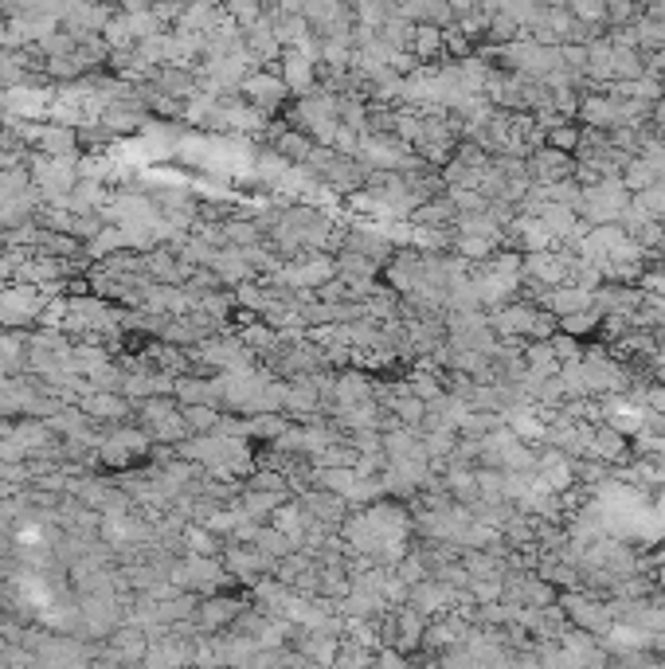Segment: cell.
I'll list each match as a JSON object with an SVG mask.
<instances>
[{"mask_svg":"<svg viewBox=\"0 0 665 669\" xmlns=\"http://www.w3.org/2000/svg\"><path fill=\"white\" fill-rule=\"evenodd\" d=\"M521 274L532 278V282H544V286H560V282H568V259H564V251L556 247H548V251H529V255H521Z\"/></svg>","mask_w":665,"mask_h":669,"instance_id":"6","label":"cell"},{"mask_svg":"<svg viewBox=\"0 0 665 669\" xmlns=\"http://www.w3.org/2000/svg\"><path fill=\"white\" fill-rule=\"evenodd\" d=\"M458 216V208H454V200L450 196H435V200H423L415 212H411V223L415 227H450Z\"/></svg>","mask_w":665,"mask_h":669,"instance_id":"12","label":"cell"},{"mask_svg":"<svg viewBox=\"0 0 665 669\" xmlns=\"http://www.w3.org/2000/svg\"><path fill=\"white\" fill-rule=\"evenodd\" d=\"M529 177L532 184H556V180L576 177V157L544 141L529 153Z\"/></svg>","mask_w":665,"mask_h":669,"instance_id":"5","label":"cell"},{"mask_svg":"<svg viewBox=\"0 0 665 669\" xmlns=\"http://www.w3.org/2000/svg\"><path fill=\"white\" fill-rule=\"evenodd\" d=\"M94 415H126V403L114 400V396H98V400L87 403Z\"/></svg>","mask_w":665,"mask_h":669,"instance_id":"21","label":"cell"},{"mask_svg":"<svg viewBox=\"0 0 665 669\" xmlns=\"http://www.w3.org/2000/svg\"><path fill=\"white\" fill-rule=\"evenodd\" d=\"M505 427V415L501 411H482V407H466V415L458 419V435L466 439H486L489 431Z\"/></svg>","mask_w":665,"mask_h":669,"instance_id":"13","label":"cell"},{"mask_svg":"<svg viewBox=\"0 0 665 669\" xmlns=\"http://www.w3.org/2000/svg\"><path fill=\"white\" fill-rule=\"evenodd\" d=\"M443 486L450 490V497H454V501H462V505H474V501L482 497L474 466H446V470H443Z\"/></svg>","mask_w":665,"mask_h":669,"instance_id":"11","label":"cell"},{"mask_svg":"<svg viewBox=\"0 0 665 669\" xmlns=\"http://www.w3.org/2000/svg\"><path fill=\"white\" fill-rule=\"evenodd\" d=\"M536 216L548 223V231H552V235H556L560 243H564V239L572 235V227L579 223V212H576V208H568V204H556V200H544Z\"/></svg>","mask_w":665,"mask_h":669,"instance_id":"14","label":"cell"},{"mask_svg":"<svg viewBox=\"0 0 665 669\" xmlns=\"http://www.w3.org/2000/svg\"><path fill=\"white\" fill-rule=\"evenodd\" d=\"M630 188L622 184V177H603L595 180V184H583V192H579V220H587L591 227L595 223H619L622 212L630 208Z\"/></svg>","mask_w":665,"mask_h":669,"instance_id":"1","label":"cell"},{"mask_svg":"<svg viewBox=\"0 0 665 669\" xmlns=\"http://www.w3.org/2000/svg\"><path fill=\"white\" fill-rule=\"evenodd\" d=\"M634 204H642L650 216L665 220V177H658L650 188H642V192H634Z\"/></svg>","mask_w":665,"mask_h":669,"instance_id":"20","label":"cell"},{"mask_svg":"<svg viewBox=\"0 0 665 669\" xmlns=\"http://www.w3.org/2000/svg\"><path fill=\"white\" fill-rule=\"evenodd\" d=\"M450 251H454V255H462V259H470V263H482V259H489V255L497 251V243L486 239V235H466V231H454Z\"/></svg>","mask_w":665,"mask_h":669,"instance_id":"16","label":"cell"},{"mask_svg":"<svg viewBox=\"0 0 665 669\" xmlns=\"http://www.w3.org/2000/svg\"><path fill=\"white\" fill-rule=\"evenodd\" d=\"M619 177H622V184L630 188V196H634V192H642V188H650V184L658 180V169H654L646 157H630Z\"/></svg>","mask_w":665,"mask_h":669,"instance_id":"18","label":"cell"},{"mask_svg":"<svg viewBox=\"0 0 665 669\" xmlns=\"http://www.w3.org/2000/svg\"><path fill=\"white\" fill-rule=\"evenodd\" d=\"M411 55H415L419 63H443L446 59V28H435V24H415Z\"/></svg>","mask_w":665,"mask_h":669,"instance_id":"9","label":"cell"},{"mask_svg":"<svg viewBox=\"0 0 665 669\" xmlns=\"http://www.w3.org/2000/svg\"><path fill=\"white\" fill-rule=\"evenodd\" d=\"M239 98H243V102H251L255 110H263L266 118H278L294 94H290V87L282 83L278 63H274V67H255V71L239 83Z\"/></svg>","mask_w":665,"mask_h":669,"instance_id":"2","label":"cell"},{"mask_svg":"<svg viewBox=\"0 0 665 669\" xmlns=\"http://www.w3.org/2000/svg\"><path fill=\"white\" fill-rule=\"evenodd\" d=\"M556 325H560L564 333H572V337H579V341H583V337H595V333H599V325H603V310L591 302L587 310L568 313V317H560Z\"/></svg>","mask_w":665,"mask_h":669,"instance_id":"15","label":"cell"},{"mask_svg":"<svg viewBox=\"0 0 665 669\" xmlns=\"http://www.w3.org/2000/svg\"><path fill=\"white\" fill-rule=\"evenodd\" d=\"M556 603L564 607L568 623L579 626V630H591V634H607L615 626V615H611V603L603 595H591L583 587H572V591H560Z\"/></svg>","mask_w":665,"mask_h":669,"instance_id":"3","label":"cell"},{"mask_svg":"<svg viewBox=\"0 0 665 669\" xmlns=\"http://www.w3.org/2000/svg\"><path fill=\"white\" fill-rule=\"evenodd\" d=\"M243 615V603L239 599H227V595H208V603L200 607V626L204 630H223Z\"/></svg>","mask_w":665,"mask_h":669,"instance_id":"10","label":"cell"},{"mask_svg":"<svg viewBox=\"0 0 665 669\" xmlns=\"http://www.w3.org/2000/svg\"><path fill=\"white\" fill-rule=\"evenodd\" d=\"M278 75H282V83L290 87L294 98H302V94L317 90V59H313L306 47H282Z\"/></svg>","mask_w":665,"mask_h":669,"instance_id":"4","label":"cell"},{"mask_svg":"<svg viewBox=\"0 0 665 669\" xmlns=\"http://www.w3.org/2000/svg\"><path fill=\"white\" fill-rule=\"evenodd\" d=\"M579 137H583V126H579L576 118H568V122H560V126H552L548 134H544V141L548 145H556V149H564V153H572L576 157L579 149Z\"/></svg>","mask_w":665,"mask_h":669,"instance_id":"19","label":"cell"},{"mask_svg":"<svg viewBox=\"0 0 665 669\" xmlns=\"http://www.w3.org/2000/svg\"><path fill=\"white\" fill-rule=\"evenodd\" d=\"M591 458H599V462H611V466H622V462H630V439L615 431L611 423H595V431H591V450H587Z\"/></svg>","mask_w":665,"mask_h":669,"instance_id":"8","label":"cell"},{"mask_svg":"<svg viewBox=\"0 0 665 669\" xmlns=\"http://www.w3.org/2000/svg\"><path fill=\"white\" fill-rule=\"evenodd\" d=\"M388 411L396 415L403 427H419V423L427 419V403L419 400L415 392H403V396H396V400L388 403Z\"/></svg>","mask_w":665,"mask_h":669,"instance_id":"17","label":"cell"},{"mask_svg":"<svg viewBox=\"0 0 665 669\" xmlns=\"http://www.w3.org/2000/svg\"><path fill=\"white\" fill-rule=\"evenodd\" d=\"M591 302H595V290L576 286V282H560V286H548V290H544V298H540L536 306H544V310L560 321V317H568V313L587 310Z\"/></svg>","mask_w":665,"mask_h":669,"instance_id":"7","label":"cell"}]
</instances>
